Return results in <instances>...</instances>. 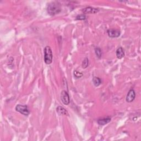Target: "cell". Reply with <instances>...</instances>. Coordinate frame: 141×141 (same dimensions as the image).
I'll return each mask as SVG.
<instances>
[{"mask_svg":"<svg viewBox=\"0 0 141 141\" xmlns=\"http://www.w3.org/2000/svg\"><path fill=\"white\" fill-rule=\"evenodd\" d=\"M15 110L20 112L22 115L24 116H28L29 115L30 112L29 108H28L27 105H23L18 104L15 107Z\"/></svg>","mask_w":141,"mask_h":141,"instance_id":"obj_3","label":"cell"},{"mask_svg":"<svg viewBox=\"0 0 141 141\" xmlns=\"http://www.w3.org/2000/svg\"><path fill=\"white\" fill-rule=\"evenodd\" d=\"M56 112H57L60 115H68L67 111L63 107L61 106H59L56 108Z\"/></svg>","mask_w":141,"mask_h":141,"instance_id":"obj_8","label":"cell"},{"mask_svg":"<svg viewBox=\"0 0 141 141\" xmlns=\"http://www.w3.org/2000/svg\"><path fill=\"white\" fill-rule=\"evenodd\" d=\"M44 61L46 64H50L52 62V51L51 47L49 46H46L44 50Z\"/></svg>","mask_w":141,"mask_h":141,"instance_id":"obj_2","label":"cell"},{"mask_svg":"<svg viewBox=\"0 0 141 141\" xmlns=\"http://www.w3.org/2000/svg\"><path fill=\"white\" fill-rule=\"evenodd\" d=\"M107 34L109 35V37L112 38H118L120 37V31L117 29H109L107 31Z\"/></svg>","mask_w":141,"mask_h":141,"instance_id":"obj_5","label":"cell"},{"mask_svg":"<svg viewBox=\"0 0 141 141\" xmlns=\"http://www.w3.org/2000/svg\"><path fill=\"white\" fill-rule=\"evenodd\" d=\"M61 100L62 102L66 105H67L70 103V96L68 95V93L65 91L63 90L61 92Z\"/></svg>","mask_w":141,"mask_h":141,"instance_id":"obj_4","label":"cell"},{"mask_svg":"<svg viewBox=\"0 0 141 141\" xmlns=\"http://www.w3.org/2000/svg\"><path fill=\"white\" fill-rule=\"evenodd\" d=\"M136 98V93L134 89H131L128 92L126 96V100L127 103H131L135 100Z\"/></svg>","mask_w":141,"mask_h":141,"instance_id":"obj_6","label":"cell"},{"mask_svg":"<svg viewBox=\"0 0 141 141\" xmlns=\"http://www.w3.org/2000/svg\"><path fill=\"white\" fill-rule=\"evenodd\" d=\"M61 11L60 3L58 2H52L49 4L47 7V12L50 15H55Z\"/></svg>","mask_w":141,"mask_h":141,"instance_id":"obj_1","label":"cell"},{"mask_svg":"<svg viewBox=\"0 0 141 141\" xmlns=\"http://www.w3.org/2000/svg\"><path fill=\"white\" fill-rule=\"evenodd\" d=\"M86 16L85 14H79L78 15L77 17H76V19L77 20H79V21H82V20L86 19Z\"/></svg>","mask_w":141,"mask_h":141,"instance_id":"obj_14","label":"cell"},{"mask_svg":"<svg viewBox=\"0 0 141 141\" xmlns=\"http://www.w3.org/2000/svg\"><path fill=\"white\" fill-rule=\"evenodd\" d=\"M74 74L75 77L76 78H77L82 77L83 76V73H80V72H78L77 71H74Z\"/></svg>","mask_w":141,"mask_h":141,"instance_id":"obj_15","label":"cell"},{"mask_svg":"<svg viewBox=\"0 0 141 141\" xmlns=\"http://www.w3.org/2000/svg\"><path fill=\"white\" fill-rule=\"evenodd\" d=\"M99 11V9H95V8H93L92 7H87L82 10V12L84 14H88V13L95 14V13H98Z\"/></svg>","mask_w":141,"mask_h":141,"instance_id":"obj_7","label":"cell"},{"mask_svg":"<svg viewBox=\"0 0 141 141\" xmlns=\"http://www.w3.org/2000/svg\"><path fill=\"white\" fill-rule=\"evenodd\" d=\"M116 56L118 59H121L125 56V52L122 47H119L116 51Z\"/></svg>","mask_w":141,"mask_h":141,"instance_id":"obj_9","label":"cell"},{"mask_svg":"<svg viewBox=\"0 0 141 141\" xmlns=\"http://www.w3.org/2000/svg\"><path fill=\"white\" fill-rule=\"evenodd\" d=\"M111 118H102V119H99L98 120V123L99 125H105L107 124L108 123H109L111 121Z\"/></svg>","mask_w":141,"mask_h":141,"instance_id":"obj_10","label":"cell"},{"mask_svg":"<svg viewBox=\"0 0 141 141\" xmlns=\"http://www.w3.org/2000/svg\"><path fill=\"white\" fill-rule=\"evenodd\" d=\"M95 52L96 55L98 58H100L102 56V50L99 47H96L95 49Z\"/></svg>","mask_w":141,"mask_h":141,"instance_id":"obj_13","label":"cell"},{"mask_svg":"<svg viewBox=\"0 0 141 141\" xmlns=\"http://www.w3.org/2000/svg\"><path fill=\"white\" fill-rule=\"evenodd\" d=\"M93 82L95 87H98L102 83V80L100 78L97 77H94L93 79Z\"/></svg>","mask_w":141,"mask_h":141,"instance_id":"obj_11","label":"cell"},{"mask_svg":"<svg viewBox=\"0 0 141 141\" xmlns=\"http://www.w3.org/2000/svg\"><path fill=\"white\" fill-rule=\"evenodd\" d=\"M88 64H89V60H88V59L87 57H86L84 59V60L82 62V68H86L88 66Z\"/></svg>","mask_w":141,"mask_h":141,"instance_id":"obj_12","label":"cell"}]
</instances>
